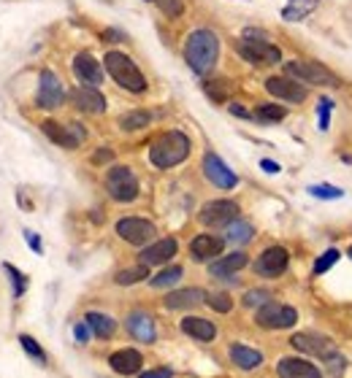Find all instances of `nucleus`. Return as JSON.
Segmentation results:
<instances>
[{
	"instance_id": "1",
	"label": "nucleus",
	"mask_w": 352,
	"mask_h": 378,
	"mask_svg": "<svg viewBox=\"0 0 352 378\" xmlns=\"http://www.w3.org/2000/svg\"><path fill=\"white\" fill-rule=\"evenodd\" d=\"M220 57V38L212 30H192L184 41V60L190 65V71H195L198 76H206L214 71Z\"/></svg>"
},
{
	"instance_id": "2",
	"label": "nucleus",
	"mask_w": 352,
	"mask_h": 378,
	"mask_svg": "<svg viewBox=\"0 0 352 378\" xmlns=\"http://www.w3.org/2000/svg\"><path fill=\"white\" fill-rule=\"evenodd\" d=\"M190 149H192V146H190V138H187L182 130H168V132H163V135L152 143V149H149V163L160 170L176 168L179 163H184V160L190 157Z\"/></svg>"
},
{
	"instance_id": "3",
	"label": "nucleus",
	"mask_w": 352,
	"mask_h": 378,
	"mask_svg": "<svg viewBox=\"0 0 352 378\" xmlns=\"http://www.w3.org/2000/svg\"><path fill=\"white\" fill-rule=\"evenodd\" d=\"M103 65H106L109 76L122 86V89L135 92V95H138V92H146V79H144V73L138 71V65L133 62L128 54H122V51H109V54L103 57Z\"/></svg>"
},
{
	"instance_id": "4",
	"label": "nucleus",
	"mask_w": 352,
	"mask_h": 378,
	"mask_svg": "<svg viewBox=\"0 0 352 378\" xmlns=\"http://www.w3.org/2000/svg\"><path fill=\"white\" fill-rule=\"evenodd\" d=\"M239 54L247 60V62H255V65H261V62H279L282 60V51H279V46H274V43L268 41V36H265L263 30H252V27H247L244 33H241V41H239Z\"/></svg>"
},
{
	"instance_id": "5",
	"label": "nucleus",
	"mask_w": 352,
	"mask_h": 378,
	"mask_svg": "<svg viewBox=\"0 0 352 378\" xmlns=\"http://www.w3.org/2000/svg\"><path fill=\"white\" fill-rule=\"evenodd\" d=\"M285 73L290 79H296L298 84H320V86H339V79L320 62H309V60H293L285 65Z\"/></svg>"
},
{
	"instance_id": "6",
	"label": "nucleus",
	"mask_w": 352,
	"mask_h": 378,
	"mask_svg": "<svg viewBox=\"0 0 352 378\" xmlns=\"http://www.w3.org/2000/svg\"><path fill=\"white\" fill-rule=\"evenodd\" d=\"M106 189L117 203H133L138 198V178L131 168L125 165H114L106 173Z\"/></svg>"
},
{
	"instance_id": "7",
	"label": "nucleus",
	"mask_w": 352,
	"mask_h": 378,
	"mask_svg": "<svg viewBox=\"0 0 352 378\" xmlns=\"http://www.w3.org/2000/svg\"><path fill=\"white\" fill-rule=\"evenodd\" d=\"M255 322L263 327V330H287L298 322V311L293 305H282V303H274L268 300L265 305L258 308L255 314Z\"/></svg>"
},
{
	"instance_id": "8",
	"label": "nucleus",
	"mask_w": 352,
	"mask_h": 378,
	"mask_svg": "<svg viewBox=\"0 0 352 378\" xmlns=\"http://www.w3.org/2000/svg\"><path fill=\"white\" fill-rule=\"evenodd\" d=\"M117 235L122 241H128L133 246H144L149 244L155 235H157V227L149 222V219H141V216H125L117 222Z\"/></svg>"
},
{
	"instance_id": "9",
	"label": "nucleus",
	"mask_w": 352,
	"mask_h": 378,
	"mask_svg": "<svg viewBox=\"0 0 352 378\" xmlns=\"http://www.w3.org/2000/svg\"><path fill=\"white\" fill-rule=\"evenodd\" d=\"M265 92L274 95L276 100H285V103H304L309 95L307 86L298 84L290 76H268L265 79Z\"/></svg>"
},
{
	"instance_id": "10",
	"label": "nucleus",
	"mask_w": 352,
	"mask_h": 378,
	"mask_svg": "<svg viewBox=\"0 0 352 378\" xmlns=\"http://www.w3.org/2000/svg\"><path fill=\"white\" fill-rule=\"evenodd\" d=\"M204 227H228L233 219H239V206L233 200H212L198 213Z\"/></svg>"
},
{
	"instance_id": "11",
	"label": "nucleus",
	"mask_w": 352,
	"mask_h": 378,
	"mask_svg": "<svg viewBox=\"0 0 352 378\" xmlns=\"http://www.w3.org/2000/svg\"><path fill=\"white\" fill-rule=\"evenodd\" d=\"M287 262H290V254L285 246H268L255 262V273L263 279H276L287 270Z\"/></svg>"
},
{
	"instance_id": "12",
	"label": "nucleus",
	"mask_w": 352,
	"mask_h": 378,
	"mask_svg": "<svg viewBox=\"0 0 352 378\" xmlns=\"http://www.w3.org/2000/svg\"><path fill=\"white\" fill-rule=\"evenodd\" d=\"M63 100H65V89H63V84H60V79H57L52 71H41L38 97H36L38 108H44V111H54V108L63 106Z\"/></svg>"
},
{
	"instance_id": "13",
	"label": "nucleus",
	"mask_w": 352,
	"mask_h": 378,
	"mask_svg": "<svg viewBox=\"0 0 352 378\" xmlns=\"http://www.w3.org/2000/svg\"><path fill=\"white\" fill-rule=\"evenodd\" d=\"M290 346L298 349V351H304V354H314V357H320V359H328V357L336 354L333 340H328V338L322 335H314V333H298V335H293L290 338Z\"/></svg>"
},
{
	"instance_id": "14",
	"label": "nucleus",
	"mask_w": 352,
	"mask_h": 378,
	"mask_svg": "<svg viewBox=\"0 0 352 378\" xmlns=\"http://www.w3.org/2000/svg\"><path fill=\"white\" fill-rule=\"evenodd\" d=\"M74 76L82 82V86H100L103 84V65L89 51H79L74 57Z\"/></svg>"
},
{
	"instance_id": "15",
	"label": "nucleus",
	"mask_w": 352,
	"mask_h": 378,
	"mask_svg": "<svg viewBox=\"0 0 352 378\" xmlns=\"http://www.w3.org/2000/svg\"><path fill=\"white\" fill-rule=\"evenodd\" d=\"M204 176H206L214 187H220V189H233V187L239 184V176L228 168L214 152H209V154L204 157Z\"/></svg>"
},
{
	"instance_id": "16",
	"label": "nucleus",
	"mask_w": 352,
	"mask_h": 378,
	"mask_svg": "<svg viewBox=\"0 0 352 378\" xmlns=\"http://www.w3.org/2000/svg\"><path fill=\"white\" fill-rule=\"evenodd\" d=\"M225 249V238H217V235H198V238H192L190 241V254H192V259L195 262H212V259H217Z\"/></svg>"
},
{
	"instance_id": "17",
	"label": "nucleus",
	"mask_w": 352,
	"mask_h": 378,
	"mask_svg": "<svg viewBox=\"0 0 352 378\" xmlns=\"http://www.w3.org/2000/svg\"><path fill=\"white\" fill-rule=\"evenodd\" d=\"M71 103L85 114H103L106 111V97L98 92V86H76L71 92Z\"/></svg>"
},
{
	"instance_id": "18",
	"label": "nucleus",
	"mask_w": 352,
	"mask_h": 378,
	"mask_svg": "<svg viewBox=\"0 0 352 378\" xmlns=\"http://www.w3.org/2000/svg\"><path fill=\"white\" fill-rule=\"evenodd\" d=\"M128 333H131L138 343H155L157 340V330H155V319L146 311H133L128 316Z\"/></svg>"
},
{
	"instance_id": "19",
	"label": "nucleus",
	"mask_w": 352,
	"mask_h": 378,
	"mask_svg": "<svg viewBox=\"0 0 352 378\" xmlns=\"http://www.w3.org/2000/svg\"><path fill=\"white\" fill-rule=\"evenodd\" d=\"M41 130H44V135L52 143H57V146H63V149H76V146L82 143V138L74 132L71 125H60V122H54V119H46V122H41Z\"/></svg>"
},
{
	"instance_id": "20",
	"label": "nucleus",
	"mask_w": 352,
	"mask_h": 378,
	"mask_svg": "<svg viewBox=\"0 0 352 378\" xmlns=\"http://www.w3.org/2000/svg\"><path fill=\"white\" fill-rule=\"evenodd\" d=\"M176 241L174 238H160V241H155V244H149L144 252H141V265H166L168 259H174L176 254Z\"/></svg>"
},
{
	"instance_id": "21",
	"label": "nucleus",
	"mask_w": 352,
	"mask_h": 378,
	"mask_svg": "<svg viewBox=\"0 0 352 378\" xmlns=\"http://www.w3.org/2000/svg\"><path fill=\"white\" fill-rule=\"evenodd\" d=\"M109 365L120 376H135L141 370V365H144V357L135 349H120V351H114L109 357Z\"/></svg>"
},
{
	"instance_id": "22",
	"label": "nucleus",
	"mask_w": 352,
	"mask_h": 378,
	"mask_svg": "<svg viewBox=\"0 0 352 378\" xmlns=\"http://www.w3.org/2000/svg\"><path fill=\"white\" fill-rule=\"evenodd\" d=\"M276 373H279V378H320V370L311 362L301 359V357H285V359H279Z\"/></svg>"
},
{
	"instance_id": "23",
	"label": "nucleus",
	"mask_w": 352,
	"mask_h": 378,
	"mask_svg": "<svg viewBox=\"0 0 352 378\" xmlns=\"http://www.w3.org/2000/svg\"><path fill=\"white\" fill-rule=\"evenodd\" d=\"M250 265V257L244 252H233V254H225L220 259H214L212 265H209V276H214V279H225V276H233V273H239L241 268H247Z\"/></svg>"
},
{
	"instance_id": "24",
	"label": "nucleus",
	"mask_w": 352,
	"mask_h": 378,
	"mask_svg": "<svg viewBox=\"0 0 352 378\" xmlns=\"http://www.w3.org/2000/svg\"><path fill=\"white\" fill-rule=\"evenodd\" d=\"M182 333L190 335L192 340H201V343H212L217 338V327L209 322V319H201V316H187L182 319Z\"/></svg>"
},
{
	"instance_id": "25",
	"label": "nucleus",
	"mask_w": 352,
	"mask_h": 378,
	"mask_svg": "<svg viewBox=\"0 0 352 378\" xmlns=\"http://www.w3.org/2000/svg\"><path fill=\"white\" fill-rule=\"evenodd\" d=\"M206 297H209V294L204 292V290L190 287V290H179V292L166 294L163 303H166V308H171V311H182V308H195V305L206 303Z\"/></svg>"
},
{
	"instance_id": "26",
	"label": "nucleus",
	"mask_w": 352,
	"mask_h": 378,
	"mask_svg": "<svg viewBox=\"0 0 352 378\" xmlns=\"http://www.w3.org/2000/svg\"><path fill=\"white\" fill-rule=\"evenodd\" d=\"M230 362H233L239 370H255V368L263 365V354H261L258 349L233 343V346H230Z\"/></svg>"
},
{
	"instance_id": "27",
	"label": "nucleus",
	"mask_w": 352,
	"mask_h": 378,
	"mask_svg": "<svg viewBox=\"0 0 352 378\" xmlns=\"http://www.w3.org/2000/svg\"><path fill=\"white\" fill-rule=\"evenodd\" d=\"M85 322H87L89 333L100 340H109V338L117 333V322L109 316V314H100V311H89L85 314Z\"/></svg>"
},
{
	"instance_id": "28",
	"label": "nucleus",
	"mask_w": 352,
	"mask_h": 378,
	"mask_svg": "<svg viewBox=\"0 0 352 378\" xmlns=\"http://www.w3.org/2000/svg\"><path fill=\"white\" fill-rule=\"evenodd\" d=\"M252 224L250 222H241V219H233L228 227H225V241L228 244H250L252 241Z\"/></svg>"
},
{
	"instance_id": "29",
	"label": "nucleus",
	"mask_w": 352,
	"mask_h": 378,
	"mask_svg": "<svg viewBox=\"0 0 352 378\" xmlns=\"http://www.w3.org/2000/svg\"><path fill=\"white\" fill-rule=\"evenodd\" d=\"M287 117V108H282V106H276V103H263V106H258L255 111H252V119H258L261 125H276V122H282Z\"/></svg>"
},
{
	"instance_id": "30",
	"label": "nucleus",
	"mask_w": 352,
	"mask_h": 378,
	"mask_svg": "<svg viewBox=\"0 0 352 378\" xmlns=\"http://www.w3.org/2000/svg\"><path fill=\"white\" fill-rule=\"evenodd\" d=\"M317 3L320 0H287V5L282 8V16L287 22H298V19H304L307 14H311L317 8Z\"/></svg>"
},
{
	"instance_id": "31",
	"label": "nucleus",
	"mask_w": 352,
	"mask_h": 378,
	"mask_svg": "<svg viewBox=\"0 0 352 378\" xmlns=\"http://www.w3.org/2000/svg\"><path fill=\"white\" fill-rule=\"evenodd\" d=\"M146 276H149V268H146V265H135V268H128V270H120V273L114 276V281H117L120 287H131V284L144 281Z\"/></svg>"
},
{
	"instance_id": "32",
	"label": "nucleus",
	"mask_w": 352,
	"mask_h": 378,
	"mask_svg": "<svg viewBox=\"0 0 352 378\" xmlns=\"http://www.w3.org/2000/svg\"><path fill=\"white\" fill-rule=\"evenodd\" d=\"M182 276H184V268H182V265H171V268L160 270V273H157L149 284H152L155 290H163V287H171V284H176Z\"/></svg>"
},
{
	"instance_id": "33",
	"label": "nucleus",
	"mask_w": 352,
	"mask_h": 378,
	"mask_svg": "<svg viewBox=\"0 0 352 378\" xmlns=\"http://www.w3.org/2000/svg\"><path fill=\"white\" fill-rule=\"evenodd\" d=\"M149 122H152V114H149V111H131V114H125V117L120 119V127H122L125 132H133V130L146 127Z\"/></svg>"
},
{
	"instance_id": "34",
	"label": "nucleus",
	"mask_w": 352,
	"mask_h": 378,
	"mask_svg": "<svg viewBox=\"0 0 352 378\" xmlns=\"http://www.w3.org/2000/svg\"><path fill=\"white\" fill-rule=\"evenodd\" d=\"M3 270L8 273V279H11V284H14V300H19L25 290H28V276L22 273V270H16L14 265H8V262H3Z\"/></svg>"
},
{
	"instance_id": "35",
	"label": "nucleus",
	"mask_w": 352,
	"mask_h": 378,
	"mask_svg": "<svg viewBox=\"0 0 352 378\" xmlns=\"http://www.w3.org/2000/svg\"><path fill=\"white\" fill-rule=\"evenodd\" d=\"M19 343H22V349H25V354L28 357H33L38 365H46V351L38 346V340L30 335H19Z\"/></svg>"
},
{
	"instance_id": "36",
	"label": "nucleus",
	"mask_w": 352,
	"mask_h": 378,
	"mask_svg": "<svg viewBox=\"0 0 352 378\" xmlns=\"http://www.w3.org/2000/svg\"><path fill=\"white\" fill-rule=\"evenodd\" d=\"M309 195H314L320 200H339L344 195V189L331 187V184H314V187H309Z\"/></svg>"
},
{
	"instance_id": "37",
	"label": "nucleus",
	"mask_w": 352,
	"mask_h": 378,
	"mask_svg": "<svg viewBox=\"0 0 352 378\" xmlns=\"http://www.w3.org/2000/svg\"><path fill=\"white\" fill-rule=\"evenodd\" d=\"M206 303H209V305H212V308H214L217 314H228V311L233 308V297H230L228 292L209 294V297H206Z\"/></svg>"
},
{
	"instance_id": "38",
	"label": "nucleus",
	"mask_w": 352,
	"mask_h": 378,
	"mask_svg": "<svg viewBox=\"0 0 352 378\" xmlns=\"http://www.w3.org/2000/svg\"><path fill=\"white\" fill-rule=\"evenodd\" d=\"M331 111H333V100H331V97H322L320 106H317V122H320L317 127H320L322 132L331 127Z\"/></svg>"
},
{
	"instance_id": "39",
	"label": "nucleus",
	"mask_w": 352,
	"mask_h": 378,
	"mask_svg": "<svg viewBox=\"0 0 352 378\" xmlns=\"http://www.w3.org/2000/svg\"><path fill=\"white\" fill-rule=\"evenodd\" d=\"M204 89H206V95H209L214 103H225V97H228V84H225V79L206 82V84H204Z\"/></svg>"
},
{
	"instance_id": "40",
	"label": "nucleus",
	"mask_w": 352,
	"mask_h": 378,
	"mask_svg": "<svg viewBox=\"0 0 352 378\" xmlns=\"http://www.w3.org/2000/svg\"><path fill=\"white\" fill-rule=\"evenodd\" d=\"M342 257L339 249H328V252L322 254L317 262H314V276H320V273H325V270H331L333 265H336V259Z\"/></svg>"
},
{
	"instance_id": "41",
	"label": "nucleus",
	"mask_w": 352,
	"mask_h": 378,
	"mask_svg": "<svg viewBox=\"0 0 352 378\" xmlns=\"http://www.w3.org/2000/svg\"><path fill=\"white\" fill-rule=\"evenodd\" d=\"M155 3H157L160 11H163L166 16H171V19L184 14V0H155Z\"/></svg>"
},
{
	"instance_id": "42",
	"label": "nucleus",
	"mask_w": 352,
	"mask_h": 378,
	"mask_svg": "<svg viewBox=\"0 0 352 378\" xmlns=\"http://www.w3.org/2000/svg\"><path fill=\"white\" fill-rule=\"evenodd\" d=\"M271 300V292H265V290H252V292L244 294V305L247 308H261Z\"/></svg>"
},
{
	"instance_id": "43",
	"label": "nucleus",
	"mask_w": 352,
	"mask_h": 378,
	"mask_svg": "<svg viewBox=\"0 0 352 378\" xmlns=\"http://www.w3.org/2000/svg\"><path fill=\"white\" fill-rule=\"evenodd\" d=\"M171 376H174V370H171V368H155V370L141 373V378H171Z\"/></svg>"
},
{
	"instance_id": "44",
	"label": "nucleus",
	"mask_w": 352,
	"mask_h": 378,
	"mask_svg": "<svg viewBox=\"0 0 352 378\" xmlns=\"http://www.w3.org/2000/svg\"><path fill=\"white\" fill-rule=\"evenodd\" d=\"M25 241H28V244L33 246V252H36V254H41V252H44V246H41V238H38L36 233H30V230H25Z\"/></svg>"
},
{
	"instance_id": "45",
	"label": "nucleus",
	"mask_w": 352,
	"mask_h": 378,
	"mask_svg": "<svg viewBox=\"0 0 352 378\" xmlns=\"http://www.w3.org/2000/svg\"><path fill=\"white\" fill-rule=\"evenodd\" d=\"M74 335H76V340H79V343H87V338H89L87 322H79V324L74 327Z\"/></svg>"
},
{
	"instance_id": "46",
	"label": "nucleus",
	"mask_w": 352,
	"mask_h": 378,
	"mask_svg": "<svg viewBox=\"0 0 352 378\" xmlns=\"http://www.w3.org/2000/svg\"><path fill=\"white\" fill-rule=\"evenodd\" d=\"M114 154H111V149H100V152H95L92 154V163H109Z\"/></svg>"
},
{
	"instance_id": "47",
	"label": "nucleus",
	"mask_w": 352,
	"mask_h": 378,
	"mask_svg": "<svg viewBox=\"0 0 352 378\" xmlns=\"http://www.w3.org/2000/svg\"><path fill=\"white\" fill-rule=\"evenodd\" d=\"M230 114H233V117H241V119H252V114H250L247 108H241V106H236V103L230 106Z\"/></svg>"
},
{
	"instance_id": "48",
	"label": "nucleus",
	"mask_w": 352,
	"mask_h": 378,
	"mask_svg": "<svg viewBox=\"0 0 352 378\" xmlns=\"http://www.w3.org/2000/svg\"><path fill=\"white\" fill-rule=\"evenodd\" d=\"M261 168L265 170V173H279V163H274V160H263V163H261Z\"/></svg>"
},
{
	"instance_id": "49",
	"label": "nucleus",
	"mask_w": 352,
	"mask_h": 378,
	"mask_svg": "<svg viewBox=\"0 0 352 378\" xmlns=\"http://www.w3.org/2000/svg\"><path fill=\"white\" fill-rule=\"evenodd\" d=\"M103 38H106V41H125V36H122V33H117V30H106V33H103Z\"/></svg>"
},
{
	"instance_id": "50",
	"label": "nucleus",
	"mask_w": 352,
	"mask_h": 378,
	"mask_svg": "<svg viewBox=\"0 0 352 378\" xmlns=\"http://www.w3.org/2000/svg\"><path fill=\"white\" fill-rule=\"evenodd\" d=\"M347 254H350V259H352V249H350V252H347Z\"/></svg>"
}]
</instances>
